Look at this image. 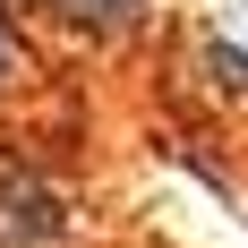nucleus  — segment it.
Masks as SVG:
<instances>
[{
    "label": "nucleus",
    "instance_id": "1",
    "mask_svg": "<svg viewBox=\"0 0 248 248\" xmlns=\"http://www.w3.org/2000/svg\"><path fill=\"white\" fill-rule=\"evenodd\" d=\"M77 240V197L43 163L0 154V248H69Z\"/></svg>",
    "mask_w": 248,
    "mask_h": 248
},
{
    "label": "nucleus",
    "instance_id": "2",
    "mask_svg": "<svg viewBox=\"0 0 248 248\" xmlns=\"http://www.w3.org/2000/svg\"><path fill=\"white\" fill-rule=\"evenodd\" d=\"M163 17V0H26V26L60 34L69 51H120Z\"/></svg>",
    "mask_w": 248,
    "mask_h": 248
},
{
    "label": "nucleus",
    "instance_id": "3",
    "mask_svg": "<svg viewBox=\"0 0 248 248\" xmlns=\"http://www.w3.org/2000/svg\"><path fill=\"white\" fill-rule=\"evenodd\" d=\"M34 77V34H26V0H0V103L26 94Z\"/></svg>",
    "mask_w": 248,
    "mask_h": 248
}]
</instances>
